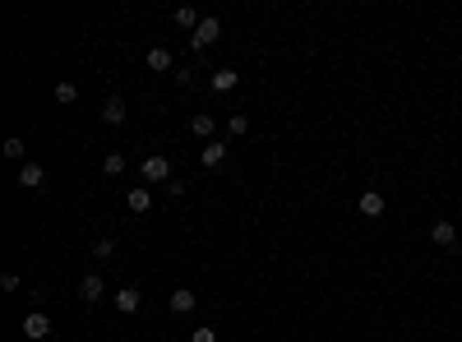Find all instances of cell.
I'll use <instances>...</instances> for the list:
<instances>
[{"instance_id": "obj_1", "label": "cell", "mask_w": 462, "mask_h": 342, "mask_svg": "<svg viewBox=\"0 0 462 342\" xmlns=\"http://www.w3.org/2000/svg\"><path fill=\"white\" fill-rule=\"evenodd\" d=\"M139 176L148 180V185H166V180H171V162H166L162 153L143 157V162H139Z\"/></svg>"}, {"instance_id": "obj_2", "label": "cell", "mask_w": 462, "mask_h": 342, "mask_svg": "<svg viewBox=\"0 0 462 342\" xmlns=\"http://www.w3.org/2000/svg\"><path fill=\"white\" fill-rule=\"evenodd\" d=\"M218 37H222V19H218V14H204V23L190 33V46H194V51H204V46H213Z\"/></svg>"}, {"instance_id": "obj_3", "label": "cell", "mask_w": 462, "mask_h": 342, "mask_svg": "<svg viewBox=\"0 0 462 342\" xmlns=\"http://www.w3.org/2000/svg\"><path fill=\"white\" fill-rule=\"evenodd\" d=\"M79 301H84V305L107 301V277H102V273H84V282H79Z\"/></svg>"}, {"instance_id": "obj_4", "label": "cell", "mask_w": 462, "mask_h": 342, "mask_svg": "<svg viewBox=\"0 0 462 342\" xmlns=\"http://www.w3.org/2000/svg\"><path fill=\"white\" fill-rule=\"evenodd\" d=\"M23 333H28V342H42L46 333H51V320H46L42 310H28V315H23Z\"/></svg>"}, {"instance_id": "obj_5", "label": "cell", "mask_w": 462, "mask_h": 342, "mask_svg": "<svg viewBox=\"0 0 462 342\" xmlns=\"http://www.w3.org/2000/svg\"><path fill=\"white\" fill-rule=\"evenodd\" d=\"M356 209H361V218H384V195L379 190H361Z\"/></svg>"}, {"instance_id": "obj_6", "label": "cell", "mask_w": 462, "mask_h": 342, "mask_svg": "<svg viewBox=\"0 0 462 342\" xmlns=\"http://www.w3.org/2000/svg\"><path fill=\"white\" fill-rule=\"evenodd\" d=\"M194 305H199V296H194L190 287H176L171 296H166V310H171V315H190Z\"/></svg>"}, {"instance_id": "obj_7", "label": "cell", "mask_w": 462, "mask_h": 342, "mask_svg": "<svg viewBox=\"0 0 462 342\" xmlns=\"http://www.w3.org/2000/svg\"><path fill=\"white\" fill-rule=\"evenodd\" d=\"M458 236H462V232H458V222H430V241L440 245V250H449Z\"/></svg>"}, {"instance_id": "obj_8", "label": "cell", "mask_w": 462, "mask_h": 342, "mask_svg": "<svg viewBox=\"0 0 462 342\" xmlns=\"http://www.w3.org/2000/svg\"><path fill=\"white\" fill-rule=\"evenodd\" d=\"M42 180H46L42 162H33V157H28V162L19 166V185H23V190H42Z\"/></svg>"}, {"instance_id": "obj_9", "label": "cell", "mask_w": 462, "mask_h": 342, "mask_svg": "<svg viewBox=\"0 0 462 342\" xmlns=\"http://www.w3.org/2000/svg\"><path fill=\"white\" fill-rule=\"evenodd\" d=\"M143 65L153 70V74H171V70H176V60H171V51H162V46H153V51L143 55Z\"/></svg>"}, {"instance_id": "obj_10", "label": "cell", "mask_w": 462, "mask_h": 342, "mask_svg": "<svg viewBox=\"0 0 462 342\" xmlns=\"http://www.w3.org/2000/svg\"><path fill=\"white\" fill-rule=\"evenodd\" d=\"M116 310H121V315H139V305H143V296H139V287H121L116 291Z\"/></svg>"}, {"instance_id": "obj_11", "label": "cell", "mask_w": 462, "mask_h": 342, "mask_svg": "<svg viewBox=\"0 0 462 342\" xmlns=\"http://www.w3.org/2000/svg\"><path fill=\"white\" fill-rule=\"evenodd\" d=\"M125 116H130L125 98H107V102H102V121H107V125H125Z\"/></svg>"}, {"instance_id": "obj_12", "label": "cell", "mask_w": 462, "mask_h": 342, "mask_svg": "<svg viewBox=\"0 0 462 342\" xmlns=\"http://www.w3.org/2000/svg\"><path fill=\"white\" fill-rule=\"evenodd\" d=\"M199 162L209 166V171H213V166H222V162H227V144H222V139L204 144V148H199Z\"/></svg>"}, {"instance_id": "obj_13", "label": "cell", "mask_w": 462, "mask_h": 342, "mask_svg": "<svg viewBox=\"0 0 462 342\" xmlns=\"http://www.w3.org/2000/svg\"><path fill=\"white\" fill-rule=\"evenodd\" d=\"M125 204H130V213H139V218H143V213L153 209V195H148V190H143V185H134L130 195H125Z\"/></svg>"}, {"instance_id": "obj_14", "label": "cell", "mask_w": 462, "mask_h": 342, "mask_svg": "<svg viewBox=\"0 0 462 342\" xmlns=\"http://www.w3.org/2000/svg\"><path fill=\"white\" fill-rule=\"evenodd\" d=\"M0 153H5V157H10V162H28V144H23V139H19V134H10V139H5V148H0Z\"/></svg>"}, {"instance_id": "obj_15", "label": "cell", "mask_w": 462, "mask_h": 342, "mask_svg": "<svg viewBox=\"0 0 462 342\" xmlns=\"http://www.w3.org/2000/svg\"><path fill=\"white\" fill-rule=\"evenodd\" d=\"M236 84H241V74H236V70H218V74H213V93H231Z\"/></svg>"}, {"instance_id": "obj_16", "label": "cell", "mask_w": 462, "mask_h": 342, "mask_svg": "<svg viewBox=\"0 0 462 342\" xmlns=\"http://www.w3.org/2000/svg\"><path fill=\"white\" fill-rule=\"evenodd\" d=\"M55 102H60V107H74V102H79V84L60 79V84H55Z\"/></svg>"}, {"instance_id": "obj_17", "label": "cell", "mask_w": 462, "mask_h": 342, "mask_svg": "<svg viewBox=\"0 0 462 342\" xmlns=\"http://www.w3.org/2000/svg\"><path fill=\"white\" fill-rule=\"evenodd\" d=\"M199 23H204V19H199V14L190 10V5H176V28H185V33H194Z\"/></svg>"}, {"instance_id": "obj_18", "label": "cell", "mask_w": 462, "mask_h": 342, "mask_svg": "<svg viewBox=\"0 0 462 342\" xmlns=\"http://www.w3.org/2000/svg\"><path fill=\"white\" fill-rule=\"evenodd\" d=\"M190 130H194L199 139H209V144H213V116H209V111H199L194 121H190Z\"/></svg>"}, {"instance_id": "obj_19", "label": "cell", "mask_w": 462, "mask_h": 342, "mask_svg": "<svg viewBox=\"0 0 462 342\" xmlns=\"http://www.w3.org/2000/svg\"><path fill=\"white\" fill-rule=\"evenodd\" d=\"M121 171H125V157H121V153H107V157H102V176H111V180H116Z\"/></svg>"}, {"instance_id": "obj_20", "label": "cell", "mask_w": 462, "mask_h": 342, "mask_svg": "<svg viewBox=\"0 0 462 342\" xmlns=\"http://www.w3.org/2000/svg\"><path fill=\"white\" fill-rule=\"evenodd\" d=\"M111 254H116V241H111V236H98V241H93V259H111Z\"/></svg>"}, {"instance_id": "obj_21", "label": "cell", "mask_w": 462, "mask_h": 342, "mask_svg": "<svg viewBox=\"0 0 462 342\" xmlns=\"http://www.w3.org/2000/svg\"><path fill=\"white\" fill-rule=\"evenodd\" d=\"M227 130H231V134H250V116H245V111H231Z\"/></svg>"}, {"instance_id": "obj_22", "label": "cell", "mask_w": 462, "mask_h": 342, "mask_svg": "<svg viewBox=\"0 0 462 342\" xmlns=\"http://www.w3.org/2000/svg\"><path fill=\"white\" fill-rule=\"evenodd\" d=\"M190 342H218V333H213V324H199V329H190Z\"/></svg>"}, {"instance_id": "obj_23", "label": "cell", "mask_w": 462, "mask_h": 342, "mask_svg": "<svg viewBox=\"0 0 462 342\" xmlns=\"http://www.w3.org/2000/svg\"><path fill=\"white\" fill-rule=\"evenodd\" d=\"M166 195H171V199H180V195H185V180H176V176H171V180H166Z\"/></svg>"}, {"instance_id": "obj_24", "label": "cell", "mask_w": 462, "mask_h": 342, "mask_svg": "<svg viewBox=\"0 0 462 342\" xmlns=\"http://www.w3.org/2000/svg\"><path fill=\"white\" fill-rule=\"evenodd\" d=\"M458 232H462V222H458Z\"/></svg>"}, {"instance_id": "obj_25", "label": "cell", "mask_w": 462, "mask_h": 342, "mask_svg": "<svg viewBox=\"0 0 462 342\" xmlns=\"http://www.w3.org/2000/svg\"><path fill=\"white\" fill-rule=\"evenodd\" d=\"M102 342H111V338H102Z\"/></svg>"}]
</instances>
